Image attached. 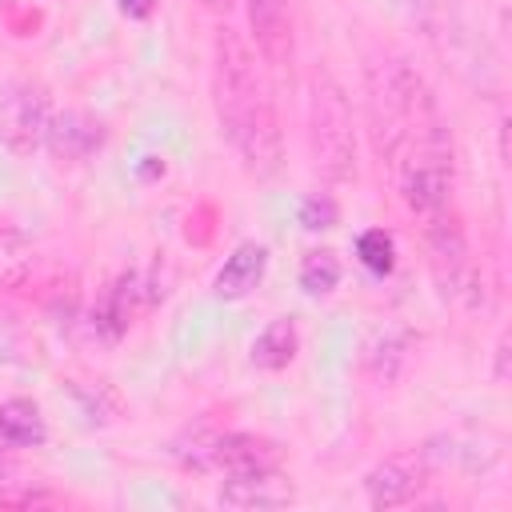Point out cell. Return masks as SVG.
<instances>
[{"mask_svg": "<svg viewBox=\"0 0 512 512\" xmlns=\"http://www.w3.org/2000/svg\"><path fill=\"white\" fill-rule=\"evenodd\" d=\"M356 256H360L364 268H372L376 276H384V272H392V264H396V244H392V236H388L384 228H368V232L356 240Z\"/></svg>", "mask_w": 512, "mask_h": 512, "instance_id": "18", "label": "cell"}, {"mask_svg": "<svg viewBox=\"0 0 512 512\" xmlns=\"http://www.w3.org/2000/svg\"><path fill=\"white\" fill-rule=\"evenodd\" d=\"M400 200L412 216L432 220L448 212L452 200V156L448 144H416L400 156Z\"/></svg>", "mask_w": 512, "mask_h": 512, "instance_id": "4", "label": "cell"}, {"mask_svg": "<svg viewBox=\"0 0 512 512\" xmlns=\"http://www.w3.org/2000/svg\"><path fill=\"white\" fill-rule=\"evenodd\" d=\"M408 360H412V332H404V328L380 332L372 340V348H368V372L376 380H384V384H392L408 368Z\"/></svg>", "mask_w": 512, "mask_h": 512, "instance_id": "14", "label": "cell"}, {"mask_svg": "<svg viewBox=\"0 0 512 512\" xmlns=\"http://www.w3.org/2000/svg\"><path fill=\"white\" fill-rule=\"evenodd\" d=\"M300 220H304V228H328L332 220H336V208H332V200H304L300 204Z\"/></svg>", "mask_w": 512, "mask_h": 512, "instance_id": "21", "label": "cell"}, {"mask_svg": "<svg viewBox=\"0 0 512 512\" xmlns=\"http://www.w3.org/2000/svg\"><path fill=\"white\" fill-rule=\"evenodd\" d=\"M52 104L36 84H12L0 96V140L12 152H36L48 136Z\"/></svg>", "mask_w": 512, "mask_h": 512, "instance_id": "5", "label": "cell"}, {"mask_svg": "<svg viewBox=\"0 0 512 512\" xmlns=\"http://www.w3.org/2000/svg\"><path fill=\"white\" fill-rule=\"evenodd\" d=\"M400 8H404V12H412V16H416V12H420V0H400Z\"/></svg>", "mask_w": 512, "mask_h": 512, "instance_id": "25", "label": "cell"}, {"mask_svg": "<svg viewBox=\"0 0 512 512\" xmlns=\"http://www.w3.org/2000/svg\"><path fill=\"white\" fill-rule=\"evenodd\" d=\"M0 464H4V456H0Z\"/></svg>", "mask_w": 512, "mask_h": 512, "instance_id": "26", "label": "cell"}, {"mask_svg": "<svg viewBox=\"0 0 512 512\" xmlns=\"http://www.w3.org/2000/svg\"><path fill=\"white\" fill-rule=\"evenodd\" d=\"M496 380H508V340L496 344Z\"/></svg>", "mask_w": 512, "mask_h": 512, "instance_id": "23", "label": "cell"}, {"mask_svg": "<svg viewBox=\"0 0 512 512\" xmlns=\"http://www.w3.org/2000/svg\"><path fill=\"white\" fill-rule=\"evenodd\" d=\"M220 504L224 508H240V512H264V508H284L296 500L292 484L276 472V464L268 468H244V472H228V480L220 484Z\"/></svg>", "mask_w": 512, "mask_h": 512, "instance_id": "6", "label": "cell"}, {"mask_svg": "<svg viewBox=\"0 0 512 512\" xmlns=\"http://www.w3.org/2000/svg\"><path fill=\"white\" fill-rule=\"evenodd\" d=\"M0 436L16 448H32L44 440V416L32 400H4L0 404Z\"/></svg>", "mask_w": 512, "mask_h": 512, "instance_id": "16", "label": "cell"}, {"mask_svg": "<svg viewBox=\"0 0 512 512\" xmlns=\"http://www.w3.org/2000/svg\"><path fill=\"white\" fill-rule=\"evenodd\" d=\"M428 264H432V276L440 284V292H460L464 276H468V244H464V232L456 224V216H432L428 220Z\"/></svg>", "mask_w": 512, "mask_h": 512, "instance_id": "8", "label": "cell"}, {"mask_svg": "<svg viewBox=\"0 0 512 512\" xmlns=\"http://www.w3.org/2000/svg\"><path fill=\"white\" fill-rule=\"evenodd\" d=\"M44 144L52 148L56 160H88L104 144V124L84 112H52Z\"/></svg>", "mask_w": 512, "mask_h": 512, "instance_id": "10", "label": "cell"}, {"mask_svg": "<svg viewBox=\"0 0 512 512\" xmlns=\"http://www.w3.org/2000/svg\"><path fill=\"white\" fill-rule=\"evenodd\" d=\"M308 148L320 176L344 184L356 176V136H352V112L344 100V88L316 72L308 88Z\"/></svg>", "mask_w": 512, "mask_h": 512, "instance_id": "3", "label": "cell"}, {"mask_svg": "<svg viewBox=\"0 0 512 512\" xmlns=\"http://www.w3.org/2000/svg\"><path fill=\"white\" fill-rule=\"evenodd\" d=\"M368 108L376 124V148L384 156H400L416 144H448L432 88L404 60H380L368 68Z\"/></svg>", "mask_w": 512, "mask_h": 512, "instance_id": "2", "label": "cell"}, {"mask_svg": "<svg viewBox=\"0 0 512 512\" xmlns=\"http://www.w3.org/2000/svg\"><path fill=\"white\" fill-rule=\"evenodd\" d=\"M268 464H276V444L248 436V432L212 436V468L244 472V468H268Z\"/></svg>", "mask_w": 512, "mask_h": 512, "instance_id": "12", "label": "cell"}, {"mask_svg": "<svg viewBox=\"0 0 512 512\" xmlns=\"http://www.w3.org/2000/svg\"><path fill=\"white\" fill-rule=\"evenodd\" d=\"M296 324L292 320H272L260 336H256V344H252V364L256 368H268V372H276V368H288L292 364V356H296Z\"/></svg>", "mask_w": 512, "mask_h": 512, "instance_id": "15", "label": "cell"}, {"mask_svg": "<svg viewBox=\"0 0 512 512\" xmlns=\"http://www.w3.org/2000/svg\"><path fill=\"white\" fill-rule=\"evenodd\" d=\"M140 276H120L112 288H108V296H104V304H100V312H96V328H104L108 336H120L128 324H132V316L140 312V304H148V300H140Z\"/></svg>", "mask_w": 512, "mask_h": 512, "instance_id": "13", "label": "cell"}, {"mask_svg": "<svg viewBox=\"0 0 512 512\" xmlns=\"http://www.w3.org/2000/svg\"><path fill=\"white\" fill-rule=\"evenodd\" d=\"M264 268H268V248L264 244H236L232 256L224 260V268L216 272L212 280V292L220 300H244L260 280H264Z\"/></svg>", "mask_w": 512, "mask_h": 512, "instance_id": "11", "label": "cell"}, {"mask_svg": "<svg viewBox=\"0 0 512 512\" xmlns=\"http://www.w3.org/2000/svg\"><path fill=\"white\" fill-rule=\"evenodd\" d=\"M52 504H60V496L44 488H0V508H52Z\"/></svg>", "mask_w": 512, "mask_h": 512, "instance_id": "20", "label": "cell"}, {"mask_svg": "<svg viewBox=\"0 0 512 512\" xmlns=\"http://www.w3.org/2000/svg\"><path fill=\"white\" fill-rule=\"evenodd\" d=\"M32 272V252L16 236H0V284H24Z\"/></svg>", "mask_w": 512, "mask_h": 512, "instance_id": "19", "label": "cell"}, {"mask_svg": "<svg viewBox=\"0 0 512 512\" xmlns=\"http://www.w3.org/2000/svg\"><path fill=\"white\" fill-rule=\"evenodd\" d=\"M340 284V264L332 252H308L300 264V288L308 296H328Z\"/></svg>", "mask_w": 512, "mask_h": 512, "instance_id": "17", "label": "cell"}, {"mask_svg": "<svg viewBox=\"0 0 512 512\" xmlns=\"http://www.w3.org/2000/svg\"><path fill=\"white\" fill-rule=\"evenodd\" d=\"M212 100L216 120L236 156L252 176H272L280 168V124L272 96L264 88V76L256 72V60L248 44L232 28H216L212 36Z\"/></svg>", "mask_w": 512, "mask_h": 512, "instance_id": "1", "label": "cell"}, {"mask_svg": "<svg viewBox=\"0 0 512 512\" xmlns=\"http://www.w3.org/2000/svg\"><path fill=\"white\" fill-rule=\"evenodd\" d=\"M424 456H388L364 476V492L372 508H400L412 504L424 488Z\"/></svg>", "mask_w": 512, "mask_h": 512, "instance_id": "7", "label": "cell"}, {"mask_svg": "<svg viewBox=\"0 0 512 512\" xmlns=\"http://www.w3.org/2000/svg\"><path fill=\"white\" fill-rule=\"evenodd\" d=\"M248 24H252L260 56L272 68H284L292 60V48H296L292 4L288 0H248Z\"/></svg>", "mask_w": 512, "mask_h": 512, "instance_id": "9", "label": "cell"}, {"mask_svg": "<svg viewBox=\"0 0 512 512\" xmlns=\"http://www.w3.org/2000/svg\"><path fill=\"white\" fill-rule=\"evenodd\" d=\"M152 4H156V0H120V8H124L132 20H144V16L152 12Z\"/></svg>", "mask_w": 512, "mask_h": 512, "instance_id": "22", "label": "cell"}, {"mask_svg": "<svg viewBox=\"0 0 512 512\" xmlns=\"http://www.w3.org/2000/svg\"><path fill=\"white\" fill-rule=\"evenodd\" d=\"M200 4H204L208 12H228V8H232V0H200Z\"/></svg>", "mask_w": 512, "mask_h": 512, "instance_id": "24", "label": "cell"}]
</instances>
